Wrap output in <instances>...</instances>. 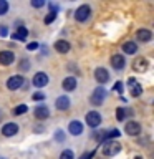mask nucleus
<instances>
[{
    "label": "nucleus",
    "mask_w": 154,
    "mask_h": 159,
    "mask_svg": "<svg viewBox=\"0 0 154 159\" xmlns=\"http://www.w3.org/2000/svg\"><path fill=\"white\" fill-rule=\"evenodd\" d=\"M104 98H106V89L99 86V88H96L93 91L91 99H89V101H91V104H94V106H99V104L104 101Z\"/></svg>",
    "instance_id": "20e7f679"
},
{
    "label": "nucleus",
    "mask_w": 154,
    "mask_h": 159,
    "mask_svg": "<svg viewBox=\"0 0 154 159\" xmlns=\"http://www.w3.org/2000/svg\"><path fill=\"white\" fill-rule=\"evenodd\" d=\"M55 138H57V141H63V139H65V134H63L61 129H58V131H57V134H55Z\"/></svg>",
    "instance_id": "7c9ffc66"
},
{
    "label": "nucleus",
    "mask_w": 154,
    "mask_h": 159,
    "mask_svg": "<svg viewBox=\"0 0 154 159\" xmlns=\"http://www.w3.org/2000/svg\"><path fill=\"white\" fill-rule=\"evenodd\" d=\"M15 60V55L12 52H8V50H3V52H0V63L2 65H12Z\"/></svg>",
    "instance_id": "ddd939ff"
},
{
    "label": "nucleus",
    "mask_w": 154,
    "mask_h": 159,
    "mask_svg": "<svg viewBox=\"0 0 154 159\" xmlns=\"http://www.w3.org/2000/svg\"><path fill=\"white\" fill-rule=\"evenodd\" d=\"M91 157H93V152H84L79 159H91Z\"/></svg>",
    "instance_id": "72a5a7b5"
},
{
    "label": "nucleus",
    "mask_w": 154,
    "mask_h": 159,
    "mask_svg": "<svg viewBox=\"0 0 154 159\" xmlns=\"http://www.w3.org/2000/svg\"><path fill=\"white\" fill-rule=\"evenodd\" d=\"M111 66L114 70H118V71L126 66V60H124L123 55H113L111 57Z\"/></svg>",
    "instance_id": "9d476101"
},
{
    "label": "nucleus",
    "mask_w": 154,
    "mask_h": 159,
    "mask_svg": "<svg viewBox=\"0 0 154 159\" xmlns=\"http://www.w3.org/2000/svg\"><path fill=\"white\" fill-rule=\"evenodd\" d=\"M27 111H28V106H27V104H18V106L13 109V114H15V116H18V114H25Z\"/></svg>",
    "instance_id": "4be33fe9"
},
{
    "label": "nucleus",
    "mask_w": 154,
    "mask_h": 159,
    "mask_svg": "<svg viewBox=\"0 0 154 159\" xmlns=\"http://www.w3.org/2000/svg\"><path fill=\"white\" fill-rule=\"evenodd\" d=\"M119 151H121V144L118 141H108V143L103 144V154L104 156L113 157V156H116Z\"/></svg>",
    "instance_id": "f257e3e1"
},
{
    "label": "nucleus",
    "mask_w": 154,
    "mask_h": 159,
    "mask_svg": "<svg viewBox=\"0 0 154 159\" xmlns=\"http://www.w3.org/2000/svg\"><path fill=\"white\" fill-rule=\"evenodd\" d=\"M60 159H75V154H73V151L66 149V151H63L60 154Z\"/></svg>",
    "instance_id": "393cba45"
},
{
    "label": "nucleus",
    "mask_w": 154,
    "mask_h": 159,
    "mask_svg": "<svg viewBox=\"0 0 154 159\" xmlns=\"http://www.w3.org/2000/svg\"><path fill=\"white\" fill-rule=\"evenodd\" d=\"M134 159H143V157H141V156H136V157H134Z\"/></svg>",
    "instance_id": "c9c22d12"
},
{
    "label": "nucleus",
    "mask_w": 154,
    "mask_h": 159,
    "mask_svg": "<svg viewBox=\"0 0 154 159\" xmlns=\"http://www.w3.org/2000/svg\"><path fill=\"white\" fill-rule=\"evenodd\" d=\"M123 52L124 53H128V55H134L138 52V45L134 43V42H126L123 45Z\"/></svg>",
    "instance_id": "aec40b11"
},
{
    "label": "nucleus",
    "mask_w": 154,
    "mask_h": 159,
    "mask_svg": "<svg viewBox=\"0 0 154 159\" xmlns=\"http://www.w3.org/2000/svg\"><path fill=\"white\" fill-rule=\"evenodd\" d=\"M68 131H70V134H73V136H79V134L83 133V124L79 121H71L68 126Z\"/></svg>",
    "instance_id": "f3484780"
},
{
    "label": "nucleus",
    "mask_w": 154,
    "mask_h": 159,
    "mask_svg": "<svg viewBox=\"0 0 154 159\" xmlns=\"http://www.w3.org/2000/svg\"><path fill=\"white\" fill-rule=\"evenodd\" d=\"M76 86H78V81L75 76H68V78L63 80V89L65 91H73Z\"/></svg>",
    "instance_id": "dca6fc26"
},
{
    "label": "nucleus",
    "mask_w": 154,
    "mask_h": 159,
    "mask_svg": "<svg viewBox=\"0 0 154 159\" xmlns=\"http://www.w3.org/2000/svg\"><path fill=\"white\" fill-rule=\"evenodd\" d=\"M33 86H37V88H43V86H47L48 84V81H50V78H48V75L47 73H43V71H40V73H37L33 76Z\"/></svg>",
    "instance_id": "0eeeda50"
},
{
    "label": "nucleus",
    "mask_w": 154,
    "mask_h": 159,
    "mask_svg": "<svg viewBox=\"0 0 154 159\" xmlns=\"http://www.w3.org/2000/svg\"><path fill=\"white\" fill-rule=\"evenodd\" d=\"M18 68L23 70V71H28V70H30V61H28V60H22L20 65H18Z\"/></svg>",
    "instance_id": "cd10ccee"
},
{
    "label": "nucleus",
    "mask_w": 154,
    "mask_h": 159,
    "mask_svg": "<svg viewBox=\"0 0 154 159\" xmlns=\"http://www.w3.org/2000/svg\"><path fill=\"white\" fill-rule=\"evenodd\" d=\"M18 133V126L15 123H7V124H3V128H2V134L3 136H15V134Z\"/></svg>",
    "instance_id": "9b49d317"
},
{
    "label": "nucleus",
    "mask_w": 154,
    "mask_h": 159,
    "mask_svg": "<svg viewBox=\"0 0 154 159\" xmlns=\"http://www.w3.org/2000/svg\"><path fill=\"white\" fill-rule=\"evenodd\" d=\"M124 116H126V109H124V108H118L116 109V119H118V121H124Z\"/></svg>",
    "instance_id": "5701e85b"
},
{
    "label": "nucleus",
    "mask_w": 154,
    "mask_h": 159,
    "mask_svg": "<svg viewBox=\"0 0 154 159\" xmlns=\"http://www.w3.org/2000/svg\"><path fill=\"white\" fill-rule=\"evenodd\" d=\"M84 119H86V124L91 128H98L99 124H101V114L98 111H88Z\"/></svg>",
    "instance_id": "7ed1b4c3"
},
{
    "label": "nucleus",
    "mask_w": 154,
    "mask_h": 159,
    "mask_svg": "<svg viewBox=\"0 0 154 159\" xmlns=\"http://www.w3.org/2000/svg\"><path fill=\"white\" fill-rule=\"evenodd\" d=\"M133 70L134 71H146L147 70V60L146 58H136L133 61Z\"/></svg>",
    "instance_id": "2eb2a0df"
},
{
    "label": "nucleus",
    "mask_w": 154,
    "mask_h": 159,
    "mask_svg": "<svg viewBox=\"0 0 154 159\" xmlns=\"http://www.w3.org/2000/svg\"><path fill=\"white\" fill-rule=\"evenodd\" d=\"M43 5H45L43 0H32V7H35V8H40V7H43Z\"/></svg>",
    "instance_id": "c756f323"
},
{
    "label": "nucleus",
    "mask_w": 154,
    "mask_h": 159,
    "mask_svg": "<svg viewBox=\"0 0 154 159\" xmlns=\"http://www.w3.org/2000/svg\"><path fill=\"white\" fill-rule=\"evenodd\" d=\"M119 133L118 129H113V131H109V133H106V136H104V139H109V141H111V139H114V138H118L119 136Z\"/></svg>",
    "instance_id": "a878e982"
},
{
    "label": "nucleus",
    "mask_w": 154,
    "mask_h": 159,
    "mask_svg": "<svg viewBox=\"0 0 154 159\" xmlns=\"http://www.w3.org/2000/svg\"><path fill=\"white\" fill-rule=\"evenodd\" d=\"M114 89H116L118 93H123V84H121V83H116V84L113 86V91H114Z\"/></svg>",
    "instance_id": "473e14b6"
},
{
    "label": "nucleus",
    "mask_w": 154,
    "mask_h": 159,
    "mask_svg": "<svg viewBox=\"0 0 154 159\" xmlns=\"http://www.w3.org/2000/svg\"><path fill=\"white\" fill-rule=\"evenodd\" d=\"M128 89L131 93V96H134V98L141 96V93H143V86L136 78H128Z\"/></svg>",
    "instance_id": "f03ea898"
},
{
    "label": "nucleus",
    "mask_w": 154,
    "mask_h": 159,
    "mask_svg": "<svg viewBox=\"0 0 154 159\" xmlns=\"http://www.w3.org/2000/svg\"><path fill=\"white\" fill-rule=\"evenodd\" d=\"M27 35H28L27 28H25V27H18V30L12 35V38L13 40H25V38H27Z\"/></svg>",
    "instance_id": "412c9836"
},
{
    "label": "nucleus",
    "mask_w": 154,
    "mask_h": 159,
    "mask_svg": "<svg viewBox=\"0 0 154 159\" xmlns=\"http://www.w3.org/2000/svg\"><path fill=\"white\" fill-rule=\"evenodd\" d=\"M33 114H35V118H37V119H47L50 116V109H48V106H45V104H40V106L35 108Z\"/></svg>",
    "instance_id": "f8f14e48"
},
{
    "label": "nucleus",
    "mask_w": 154,
    "mask_h": 159,
    "mask_svg": "<svg viewBox=\"0 0 154 159\" xmlns=\"http://www.w3.org/2000/svg\"><path fill=\"white\" fill-rule=\"evenodd\" d=\"M89 13H91L89 5H79V7L75 10V18H76L78 22H84V20H88Z\"/></svg>",
    "instance_id": "39448f33"
},
{
    "label": "nucleus",
    "mask_w": 154,
    "mask_h": 159,
    "mask_svg": "<svg viewBox=\"0 0 154 159\" xmlns=\"http://www.w3.org/2000/svg\"><path fill=\"white\" fill-rule=\"evenodd\" d=\"M124 131H126L129 136H138V134H141V124L138 121H128L124 124Z\"/></svg>",
    "instance_id": "423d86ee"
},
{
    "label": "nucleus",
    "mask_w": 154,
    "mask_h": 159,
    "mask_svg": "<svg viewBox=\"0 0 154 159\" xmlns=\"http://www.w3.org/2000/svg\"><path fill=\"white\" fill-rule=\"evenodd\" d=\"M55 18H57V12H50V13L47 15V17H45V20H43V22L48 25V23H52Z\"/></svg>",
    "instance_id": "bb28decb"
},
{
    "label": "nucleus",
    "mask_w": 154,
    "mask_h": 159,
    "mask_svg": "<svg viewBox=\"0 0 154 159\" xmlns=\"http://www.w3.org/2000/svg\"><path fill=\"white\" fill-rule=\"evenodd\" d=\"M8 12V2L7 0H0V15H5Z\"/></svg>",
    "instance_id": "b1692460"
},
{
    "label": "nucleus",
    "mask_w": 154,
    "mask_h": 159,
    "mask_svg": "<svg viewBox=\"0 0 154 159\" xmlns=\"http://www.w3.org/2000/svg\"><path fill=\"white\" fill-rule=\"evenodd\" d=\"M94 80H96L98 83L104 84V83H108V81H109V73H108L104 68L99 66V68L94 70Z\"/></svg>",
    "instance_id": "1a4fd4ad"
},
{
    "label": "nucleus",
    "mask_w": 154,
    "mask_h": 159,
    "mask_svg": "<svg viewBox=\"0 0 154 159\" xmlns=\"http://www.w3.org/2000/svg\"><path fill=\"white\" fill-rule=\"evenodd\" d=\"M37 48H38V43L37 42H32V43L27 45V50H37Z\"/></svg>",
    "instance_id": "2f4dec72"
},
{
    "label": "nucleus",
    "mask_w": 154,
    "mask_h": 159,
    "mask_svg": "<svg viewBox=\"0 0 154 159\" xmlns=\"http://www.w3.org/2000/svg\"><path fill=\"white\" fill-rule=\"evenodd\" d=\"M23 84V76H20V75H13V76H10L8 78V81H7V88L8 89H18L20 86Z\"/></svg>",
    "instance_id": "6e6552de"
},
{
    "label": "nucleus",
    "mask_w": 154,
    "mask_h": 159,
    "mask_svg": "<svg viewBox=\"0 0 154 159\" xmlns=\"http://www.w3.org/2000/svg\"><path fill=\"white\" fill-rule=\"evenodd\" d=\"M32 99H33V101H43V99H45V93H42V91H37V93H33Z\"/></svg>",
    "instance_id": "c85d7f7f"
},
{
    "label": "nucleus",
    "mask_w": 154,
    "mask_h": 159,
    "mask_svg": "<svg viewBox=\"0 0 154 159\" xmlns=\"http://www.w3.org/2000/svg\"><path fill=\"white\" fill-rule=\"evenodd\" d=\"M55 50H57L58 53H68L70 52V43L66 40H58V42H55Z\"/></svg>",
    "instance_id": "6ab92c4d"
},
{
    "label": "nucleus",
    "mask_w": 154,
    "mask_h": 159,
    "mask_svg": "<svg viewBox=\"0 0 154 159\" xmlns=\"http://www.w3.org/2000/svg\"><path fill=\"white\" fill-rule=\"evenodd\" d=\"M55 106H57V109H60V111H66V109L70 108V99H68V96H58V98H57V103H55Z\"/></svg>",
    "instance_id": "a211bd4d"
},
{
    "label": "nucleus",
    "mask_w": 154,
    "mask_h": 159,
    "mask_svg": "<svg viewBox=\"0 0 154 159\" xmlns=\"http://www.w3.org/2000/svg\"><path fill=\"white\" fill-rule=\"evenodd\" d=\"M0 35H2V37H5V35H7V28H5V27L0 28Z\"/></svg>",
    "instance_id": "f704fd0d"
},
{
    "label": "nucleus",
    "mask_w": 154,
    "mask_h": 159,
    "mask_svg": "<svg viewBox=\"0 0 154 159\" xmlns=\"http://www.w3.org/2000/svg\"><path fill=\"white\" fill-rule=\"evenodd\" d=\"M151 38H152V33L149 32V30H146V28H141V30L136 32V40H139V42H143V43L151 42Z\"/></svg>",
    "instance_id": "4468645a"
}]
</instances>
